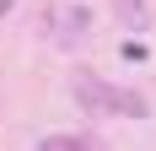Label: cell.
<instances>
[{
  "mask_svg": "<svg viewBox=\"0 0 156 151\" xmlns=\"http://www.w3.org/2000/svg\"><path fill=\"white\" fill-rule=\"evenodd\" d=\"M76 103L86 108L92 119H151V103H145L140 92L113 87V81H102V76H92V70L76 76Z\"/></svg>",
  "mask_w": 156,
  "mask_h": 151,
  "instance_id": "6da1fadb",
  "label": "cell"
},
{
  "mask_svg": "<svg viewBox=\"0 0 156 151\" xmlns=\"http://www.w3.org/2000/svg\"><path fill=\"white\" fill-rule=\"evenodd\" d=\"M48 16H54V11H48ZM54 22H65L59 43H65V49H76L81 38H86V27H92V11H86V6H70V11H65V16H54Z\"/></svg>",
  "mask_w": 156,
  "mask_h": 151,
  "instance_id": "7a4b0ae2",
  "label": "cell"
},
{
  "mask_svg": "<svg viewBox=\"0 0 156 151\" xmlns=\"http://www.w3.org/2000/svg\"><path fill=\"white\" fill-rule=\"evenodd\" d=\"M113 11H119V22L129 32H151V6L145 0H113Z\"/></svg>",
  "mask_w": 156,
  "mask_h": 151,
  "instance_id": "3957f363",
  "label": "cell"
},
{
  "mask_svg": "<svg viewBox=\"0 0 156 151\" xmlns=\"http://www.w3.org/2000/svg\"><path fill=\"white\" fill-rule=\"evenodd\" d=\"M11 11H16V0H0V16H11Z\"/></svg>",
  "mask_w": 156,
  "mask_h": 151,
  "instance_id": "277c9868",
  "label": "cell"
}]
</instances>
